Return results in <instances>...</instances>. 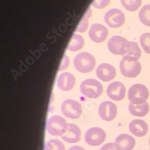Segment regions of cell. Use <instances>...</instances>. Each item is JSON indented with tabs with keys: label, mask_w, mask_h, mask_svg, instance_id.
Returning <instances> with one entry per match:
<instances>
[{
	"label": "cell",
	"mask_w": 150,
	"mask_h": 150,
	"mask_svg": "<svg viewBox=\"0 0 150 150\" xmlns=\"http://www.w3.org/2000/svg\"><path fill=\"white\" fill-rule=\"evenodd\" d=\"M120 69L124 76L133 78L141 73L142 66L138 59L132 56L124 55L120 61Z\"/></svg>",
	"instance_id": "1"
},
{
	"label": "cell",
	"mask_w": 150,
	"mask_h": 150,
	"mask_svg": "<svg viewBox=\"0 0 150 150\" xmlns=\"http://www.w3.org/2000/svg\"><path fill=\"white\" fill-rule=\"evenodd\" d=\"M96 62L95 58L91 54L86 52L78 54L73 60L75 69L83 73L91 72L95 67Z\"/></svg>",
	"instance_id": "2"
},
{
	"label": "cell",
	"mask_w": 150,
	"mask_h": 150,
	"mask_svg": "<svg viewBox=\"0 0 150 150\" xmlns=\"http://www.w3.org/2000/svg\"><path fill=\"white\" fill-rule=\"evenodd\" d=\"M149 95L148 88L141 83L133 85L128 91V98L134 105H142L146 102Z\"/></svg>",
	"instance_id": "3"
},
{
	"label": "cell",
	"mask_w": 150,
	"mask_h": 150,
	"mask_svg": "<svg viewBox=\"0 0 150 150\" xmlns=\"http://www.w3.org/2000/svg\"><path fill=\"white\" fill-rule=\"evenodd\" d=\"M80 90L83 95L89 98L98 97L103 91L102 83L94 79H87L83 81L81 84Z\"/></svg>",
	"instance_id": "4"
},
{
	"label": "cell",
	"mask_w": 150,
	"mask_h": 150,
	"mask_svg": "<svg viewBox=\"0 0 150 150\" xmlns=\"http://www.w3.org/2000/svg\"><path fill=\"white\" fill-rule=\"evenodd\" d=\"M130 46V42L120 35L112 36L108 42V47L109 51L117 55H126Z\"/></svg>",
	"instance_id": "5"
},
{
	"label": "cell",
	"mask_w": 150,
	"mask_h": 150,
	"mask_svg": "<svg viewBox=\"0 0 150 150\" xmlns=\"http://www.w3.org/2000/svg\"><path fill=\"white\" fill-rule=\"evenodd\" d=\"M46 127L50 134L54 136H62L67 130V123L63 117L54 115L48 120Z\"/></svg>",
	"instance_id": "6"
},
{
	"label": "cell",
	"mask_w": 150,
	"mask_h": 150,
	"mask_svg": "<svg viewBox=\"0 0 150 150\" xmlns=\"http://www.w3.org/2000/svg\"><path fill=\"white\" fill-rule=\"evenodd\" d=\"M61 109L65 117L71 119L79 118L82 114V105L72 99H67L62 103Z\"/></svg>",
	"instance_id": "7"
},
{
	"label": "cell",
	"mask_w": 150,
	"mask_h": 150,
	"mask_svg": "<svg viewBox=\"0 0 150 150\" xmlns=\"http://www.w3.org/2000/svg\"><path fill=\"white\" fill-rule=\"evenodd\" d=\"M106 138V133L104 130L99 127H92L86 131L85 135L86 143L93 146L101 145Z\"/></svg>",
	"instance_id": "8"
},
{
	"label": "cell",
	"mask_w": 150,
	"mask_h": 150,
	"mask_svg": "<svg viewBox=\"0 0 150 150\" xmlns=\"http://www.w3.org/2000/svg\"><path fill=\"white\" fill-rule=\"evenodd\" d=\"M104 19L108 26L113 28H117L122 26L126 20L123 12L118 8L109 10L106 13Z\"/></svg>",
	"instance_id": "9"
},
{
	"label": "cell",
	"mask_w": 150,
	"mask_h": 150,
	"mask_svg": "<svg viewBox=\"0 0 150 150\" xmlns=\"http://www.w3.org/2000/svg\"><path fill=\"white\" fill-rule=\"evenodd\" d=\"M98 115L103 120L110 121L115 118L118 113L117 105L109 101L102 102L98 107Z\"/></svg>",
	"instance_id": "10"
},
{
	"label": "cell",
	"mask_w": 150,
	"mask_h": 150,
	"mask_svg": "<svg viewBox=\"0 0 150 150\" xmlns=\"http://www.w3.org/2000/svg\"><path fill=\"white\" fill-rule=\"evenodd\" d=\"M126 88L124 85L119 81L110 83L107 87L108 96L114 101H121L126 96Z\"/></svg>",
	"instance_id": "11"
},
{
	"label": "cell",
	"mask_w": 150,
	"mask_h": 150,
	"mask_svg": "<svg viewBox=\"0 0 150 150\" xmlns=\"http://www.w3.org/2000/svg\"><path fill=\"white\" fill-rule=\"evenodd\" d=\"M108 30L106 27L100 23L93 24L88 33L90 39L96 43L103 42L108 35Z\"/></svg>",
	"instance_id": "12"
},
{
	"label": "cell",
	"mask_w": 150,
	"mask_h": 150,
	"mask_svg": "<svg viewBox=\"0 0 150 150\" xmlns=\"http://www.w3.org/2000/svg\"><path fill=\"white\" fill-rule=\"evenodd\" d=\"M116 69L108 63H102L99 65L96 70L97 76L104 82H108L114 79L116 76Z\"/></svg>",
	"instance_id": "13"
},
{
	"label": "cell",
	"mask_w": 150,
	"mask_h": 150,
	"mask_svg": "<svg viewBox=\"0 0 150 150\" xmlns=\"http://www.w3.org/2000/svg\"><path fill=\"white\" fill-rule=\"evenodd\" d=\"M81 131L76 124L69 123L66 132L61 136V138L70 144L77 143L81 140Z\"/></svg>",
	"instance_id": "14"
},
{
	"label": "cell",
	"mask_w": 150,
	"mask_h": 150,
	"mask_svg": "<svg viewBox=\"0 0 150 150\" xmlns=\"http://www.w3.org/2000/svg\"><path fill=\"white\" fill-rule=\"evenodd\" d=\"M76 83V78L74 76L69 72L61 73L57 80V86L58 88L64 91H68L73 88Z\"/></svg>",
	"instance_id": "15"
},
{
	"label": "cell",
	"mask_w": 150,
	"mask_h": 150,
	"mask_svg": "<svg viewBox=\"0 0 150 150\" xmlns=\"http://www.w3.org/2000/svg\"><path fill=\"white\" fill-rule=\"evenodd\" d=\"M114 144L118 150H132L135 146L136 140L132 136L123 133L116 137Z\"/></svg>",
	"instance_id": "16"
},
{
	"label": "cell",
	"mask_w": 150,
	"mask_h": 150,
	"mask_svg": "<svg viewBox=\"0 0 150 150\" xmlns=\"http://www.w3.org/2000/svg\"><path fill=\"white\" fill-rule=\"evenodd\" d=\"M129 129L131 133L136 137H143L148 131L147 123L142 120H134L129 125Z\"/></svg>",
	"instance_id": "17"
},
{
	"label": "cell",
	"mask_w": 150,
	"mask_h": 150,
	"mask_svg": "<svg viewBox=\"0 0 150 150\" xmlns=\"http://www.w3.org/2000/svg\"><path fill=\"white\" fill-rule=\"evenodd\" d=\"M129 110L132 115L144 117L148 114L149 106L148 102H145L142 105H134L130 103L129 105Z\"/></svg>",
	"instance_id": "18"
},
{
	"label": "cell",
	"mask_w": 150,
	"mask_h": 150,
	"mask_svg": "<svg viewBox=\"0 0 150 150\" xmlns=\"http://www.w3.org/2000/svg\"><path fill=\"white\" fill-rule=\"evenodd\" d=\"M84 43L85 42L82 36L77 34H74L71 37L67 49L70 51L76 52L83 48Z\"/></svg>",
	"instance_id": "19"
},
{
	"label": "cell",
	"mask_w": 150,
	"mask_h": 150,
	"mask_svg": "<svg viewBox=\"0 0 150 150\" xmlns=\"http://www.w3.org/2000/svg\"><path fill=\"white\" fill-rule=\"evenodd\" d=\"M141 22L147 27H150V4L144 6L139 13Z\"/></svg>",
	"instance_id": "20"
},
{
	"label": "cell",
	"mask_w": 150,
	"mask_h": 150,
	"mask_svg": "<svg viewBox=\"0 0 150 150\" xmlns=\"http://www.w3.org/2000/svg\"><path fill=\"white\" fill-rule=\"evenodd\" d=\"M122 6L130 11H135L142 5V0H121Z\"/></svg>",
	"instance_id": "21"
},
{
	"label": "cell",
	"mask_w": 150,
	"mask_h": 150,
	"mask_svg": "<svg viewBox=\"0 0 150 150\" xmlns=\"http://www.w3.org/2000/svg\"><path fill=\"white\" fill-rule=\"evenodd\" d=\"M44 150H65V146L58 139H51L46 143Z\"/></svg>",
	"instance_id": "22"
},
{
	"label": "cell",
	"mask_w": 150,
	"mask_h": 150,
	"mask_svg": "<svg viewBox=\"0 0 150 150\" xmlns=\"http://www.w3.org/2000/svg\"><path fill=\"white\" fill-rule=\"evenodd\" d=\"M91 15V9L90 8L88 9V10H87L83 18L81 20V21L79 25V26L77 27V28L76 30V31L83 33L86 30L87 28H88V18H90Z\"/></svg>",
	"instance_id": "23"
},
{
	"label": "cell",
	"mask_w": 150,
	"mask_h": 150,
	"mask_svg": "<svg viewBox=\"0 0 150 150\" xmlns=\"http://www.w3.org/2000/svg\"><path fill=\"white\" fill-rule=\"evenodd\" d=\"M130 48L127 54L126 55L132 56L139 59L141 57L142 53L138 45L134 42H130Z\"/></svg>",
	"instance_id": "24"
},
{
	"label": "cell",
	"mask_w": 150,
	"mask_h": 150,
	"mask_svg": "<svg viewBox=\"0 0 150 150\" xmlns=\"http://www.w3.org/2000/svg\"><path fill=\"white\" fill-rule=\"evenodd\" d=\"M140 43L145 52L150 54V33L143 34L140 37Z\"/></svg>",
	"instance_id": "25"
},
{
	"label": "cell",
	"mask_w": 150,
	"mask_h": 150,
	"mask_svg": "<svg viewBox=\"0 0 150 150\" xmlns=\"http://www.w3.org/2000/svg\"><path fill=\"white\" fill-rule=\"evenodd\" d=\"M110 1V0H94L92 4L96 8L102 9L106 7Z\"/></svg>",
	"instance_id": "26"
},
{
	"label": "cell",
	"mask_w": 150,
	"mask_h": 150,
	"mask_svg": "<svg viewBox=\"0 0 150 150\" xmlns=\"http://www.w3.org/2000/svg\"><path fill=\"white\" fill-rule=\"evenodd\" d=\"M69 63H70V61H69V57L66 55H64L62 58V61H61V64L59 66L58 70L62 71V70L67 69L69 65Z\"/></svg>",
	"instance_id": "27"
},
{
	"label": "cell",
	"mask_w": 150,
	"mask_h": 150,
	"mask_svg": "<svg viewBox=\"0 0 150 150\" xmlns=\"http://www.w3.org/2000/svg\"><path fill=\"white\" fill-rule=\"evenodd\" d=\"M100 150H118L114 143L109 142L105 144Z\"/></svg>",
	"instance_id": "28"
},
{
	"label": "cell",
	"mask_w": 150,
	"mask_h": 150,
	"mask_svg": "<svg viewBox=\"0 0 150 150\" xmlns=\"http://www.w3.org/2000/svg\"><path fill=\"white\" fill-rule=\"evenodd\" d=\"M68 150H85L83 147L80 146H73L70 147Z\"/></svg>",
	"instance_id": "29"
},
{
	"label": "cell",
	"mask_w": 150,
	"mask_h": 150,
	"mask_svg": "<svg viewBox=\"0 0 150 150\" xmlns=\"http://www.w3.org/2000/svg\"><path fill=\"white\" fill-rule=\"evenodd\" d=\"M149 145H150V138H149Z\"/></svg>",
	"instance_id": "30"
}]
</instances>
